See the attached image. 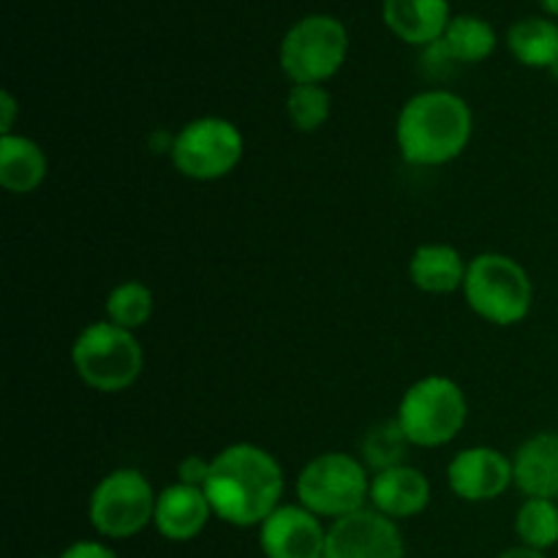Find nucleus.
Returning a JSON list of instances; mask_svg holds the SVG:
<instances>
[{
    "label": "nucleus",
    "mask_w": 558,
    "mask_h": 558,
    "mask_svg": "<svg viewBox=\"0 0 558 558\" xmlns=\"http://www.w3.org/2000/svg\"><path fill=\"white\" fill-rule=\"evenodd\" d=\"M368 466L349 452H322L311 458L298 474L294 494L298 505L316 518H347L368 507L371 499Z\"/></svg>",
    "instance_id": "6"
},
{
    "label": "nucleus",
    "mask_w": 558,
    "mask_h": 558,
    "mask_svg": "<svg viewBox=\"0 0 558 558\" xmlns=\"http://www.w3.org/2000/svg\"><path fill=\"white\" fill-rule=\"evenodd\" d=\"M463 298L480 319L499 327L521 325L532 314L534 283L526 267L512 256L488 251L469 262Z\"/></svg>",
    "instance_id": "4"
},
{
    "label": "nucleus",
    "mask_w": 558,
    "mask_h": 558,
    "mask_svg": "<svg viewBox=\"0 0 558 558\" xmlns=\"http://www.w3.org/2000/svg\"><path fill=\"white\" fill-rule=\"evenodd\" d=\"M450 0H381V22L409 47L439 41L450 25Z\"/></svg>",
    "instance_id": "15"
},
{
    "label": "nucleus",
    "mask_w": 558,
    "mask_h": 558,
    "mask_svg": "<svg viewBox=\"0 0 558 558\" xmlns=\"http://www.w3.org/2000/svg\"><path fill=\"white\" fill-rule=\"evenodd\" d=\"M407 447L412 445H409L407 436H403L401 425H398L396 420H390V423L376 425V428H371L368 434H365L363 463L368 469H374V474L381 472V469L398 466V463H403Z\"/></svg>",
    "instance_id": "24"
},
{
    "label": "nucleus",
    "mask_w": 558,
    "mask_h": 558,
    "mask_svg": "<svg viewBox=\"0 0 558 558\" xmlns=\"http://www.w3.org/2000/svg\"><path fill=\"white\" fill-rule=\"evenodd\" d=\"M474 114L466 98L452 90L414 93L396 120L401 156L414 167H445L463 156L472 142Z\"/></svg>",
    "instance_id": "2"
},
{
    "label": "nucleus",
    "mask_w": 558,
    "mask_h": 558,
    "mask_svg": "<svg viewBox=\"0 0 558 558\" xmlns=\"http://www.w3.org/2000/svg\"><path fill=\"white\" fill-rule=\"evenodd\" d=\"M158 494L140 469H114L104 474L87 501L90 526L107 539H129L145 532L156 515Z\"/></svg>",
    "instance_id": "9"
},
{
    "label": "nucleus",
    "mask_w": 558,
    "mask_h": 558,
    "mask_svg": "<svg viewBox=\"0 0 558 558\" xmlns=\"http://www.w3.org/2000/svg\"><path fill=\"white\" fill-rule=\"evenodd\" d=\"M210 463L213 458L202 456H185L178 463V483L194 485V488H205L207 477H210Z\"/></svg>",
    "instance_id": "25"
},
{
    "label": "nucleus",
    "mask_w": 558,
    "mask_h": 558,
    "mask_svg": "<svg viewBox=\"0 0 558 558\" xmlns=\"http://www.w3.org/2000/svg\"><path fill=\"white\" fill-rule=\"evenodd\" d=\"M71 365L90 390L114 396L136 385L145 368V352L136 332L98 319L82 327L71 343Z\"/></svg>",
    "instance_id": "3"
},
{
    "label": "nucleus",
    "mask_w": 558,
    "mask_h": 558,
    "mask_svg": "<svg viewBox=\"0 0 558 558\" xmlns=\"http://www.w3.org/2000/svg\"><path fill=\"white\" fill-rule=\"evenodd\" d=\"M325 558H403L401 529L374 507H365L330 523Z\"/></svg>",
    "instance_id": "10"
},
{
    "label": "nucleus",
    "mask_w": 558,
    "mask_h": 558,
    "mask_svg": "<svg viewBox=\"0 0 558 558\" xmlns=\"http://www.w3.org/2000/svg\"><path fill=\"white\" fill-rule=\"evenodd\" d=\"M496 558H548V556H545L543 550H532L526 548V545H518V548L505 550V554H499Z\"/></svg>",
    "instance_id": "28"
},
{
    "label": "nucleus",
    "mask_w": 558,
    "mask_h": 558,
    "mask_svg": "<svg viewBox=\"0 0 558 558\" xmlns=\"http://www.w3.org/2000/svg\"><path fill=\"white\" fill-rule=\"evenodd\" d=\"M499 47V33L485 16L477 14H458L447 25L445 36L436 44H430V52L439 54L441 60L450 63L474 65L488 60Z\"/></svg>",
    "instance_id": "18"
},
{
    "label": "nucleus",
    "mask_w": 558,
    "mask_h": 558,
    "mask_svg": "<svg viewBox=\"0 0 558 558\" xmlns=\"http://www.w3.org/2000/svg\"><path fill=\"white\" fill-rule=\"evenodd\" d=\"M213 518V507L207 501L205 488L174 483L158 494L153 526L169 543H191L205 532Z\"/></svg>",
    "instance_id": "13"
},
{
    "label": "nucleus",
    "mask_w": 558,
    "mask_h": 558,
    "mask_svg": "<svg viewBox=\"0 0 558 558\" xmlns=\"http://www.w3.org/2000/svg\"><path fill=\"white\" fill-rule=\"evenodd\" d=\"M104 311H107V319L112 325L136 332L150 322L153 311H156V298H153V289L147 283L123 281L107 294Z\"/></svg>",
    "instance_id": "21"
},
{
    "label": "nucleus",
    "mask_w": 558,
    "mask_h": 558,
    "mask_svg": "<svg viewBox=\"0 0 558 558\" xmlns=\"http://www.w3.org/2000/svg\"><path fill=\"white\" fill-rule=\"evenodd\" d=\"M47 153L31 136H0V185L9 194H33L47 180Z\"/></svg>",
    "instance_id": "19"
},
{
    "label": "nucleus",
    "mask_w": 558,
    "mask_h": 558,
    "mask_svg": "<svg viewBox=\"0 0 558 558\" xmlns=\"http://www.w3.org/2000/svg\"><path fill=\"white\" fill-rule=\"evenodd\" d=\"M349 31L332 14H305L281 38L278 63L292 85H325L347 63Z\"/></svg>",
    "instance_id": "7"
},
{
    "label": "nucleus",
    "mask_w": 558,
    "mask_h": 558,
    "mask_svg": "<svg viewBox=\"0 0 558 558\" xmlns=\"http://www.w3.org/2000/svg\"><path fill=\"white\" fill-rule=\"evenodd\" d=\"M243 131L216 114L189 120L169 147L174 169L196 183H213L232 174L243 161Z\"/></svg>",
    "instance_id": "8"
},
{
    "label": "nucleus",
    "mask_w": 558,
    "mask_h": 558,
    "mask_svg": "<svg viewBox=\"0 0 558 558\" xmlns=\"http://www.w3.org/2000/svg\"><path fill=\"white\" fill-rule=\"evenodd\" d=\"M447 485L463 501H494L512 485V458L496 447H466L447 463Z\"/></svg>",
    "instance_id": "11"
},
{
    "label": "nucleus",
    "mask_w": 558,
    "mask_h": 558,
    "mask_svg": "<svg viewBox=\"0 0 558 558\" xmlns=\"http://www.w3.org/2000/svg\"><path fill=\"white\" fill-rule=\"evenodd\" d=\"M283 488L287 477L278 458L265 447L240 441L213 456L205 496L218 521L251 529L262 526L281 507Z\"/></svg>",
    "instance_id": "1"
},
{
    "label": "nucleus",
    "mask_w": 558,
    "mask_h": 558,
    "mask_svg": "<svg viewBox=\"0 0 558 558\" xmlns=\"http://www.w3.org/2000/svg\"><path fill=\"white\" fill-rule=\"evenodd\" d=\"M332 96L325 85H292L287 93V118L303 134H314L330 120Z\"/></svg>",
    "instance_id": "23"
},
{
    "label": "nucleus",
    "mask_w": 558,
    "mask_h": 558,
    "mask_svg": "<svg viewBox=\"0 0 558 558\" xmlns=\"http://www.w3.org/2000/svg\"><path fill=\"white\" fill-rule=\"evenodd\" d=\"M515 534L532 550H550L558 543V505L550 499H526L515 512Z\"/></svg>",
    "instance_id": "22"
},
{
    "label": "nucleus",
    "mask_w": 558,
    "mask_h": 558,
    "mask_svg": "<svg viewBox=\"0 0 558 558\" xmlns=\"http://www.w3.org/2000/svg\"><path fill=\"white\" fill-rule=\"evenodd\" d=\"M469 417L466 392L450 376H423L407 387L396 423L412 447L436 450L458 439Z\"/></svg>",
    "instance_id": "5"
},
{
    "label": "nucleus",
    "mask_w": 558,
    "mask_h": 558,
    "mask_svg": "<svg viewBox=\"0 0 558 558\" xmlns=\"http://www.w3.org/2000/svg\"><path fill=\"white\" fill-rule=\"evenodd\" d=\"M507 49L526 69L558 65V22L550 16H523L507 31Z\"/></svg>",
    "instance_id": "20"
},
{
    "label": "nucleus",
    "mask_w": 558,
    "mask_h": 558,
    "mask_svg": "<svg viewBox=\"0 0 558 558\" xmlns=\"http://www.w3.org/2000/svg\"><path fill=\"white\" fill-rule=\"evenodd\" d=\"M512 485L526 499H558V434H534L512 456Z\"/></svg>",
    "instance_id": "16"
},
{
    "label": "nucleus",
    "mask_w": 558,
    "mask_h": 558,
    "mask_svg": "<svg viewBox=\"0 0 558 558\" xmlns=\"http://www.w3.org/2000/svg\"><path fill=\"white\" fill-rule=\"evenodd\" d=\"M430 505V483L420 469L398 463V466L381 469L371 477L368 507L387 515L390 521L414 518Z\"/></svg>",
    "instance_id": "14"
},
{
    "label": "nucleus",
    "mask_w": 558,
    "mask_h": 558,
    "mask_svg": "<svg viewBox=\"0 0 558 558\" xmlns=\"http://www.w3.org/2000/svg\"><path fill=\"white\" fill-rule=\"evenodd\" d=\"M0 112H3V120H0V136L14 134V118H16V101L9 90L0 93Z\"/></svg>",
    "instance_id": "27"
},
{
    "label": "nucleus",
    "mask_w": 558,
    "mask_h": 558,
    "mask_svg": "<svg viewBox=\"0 0 558 558\" xmlns=\"http://www.w3.org/2000/svg\"><path fill=\"white\" fill-rule=\"evenodd\" d=\"M58 558H118L109 545L96 543V539H76Z\"/></svg>",
    "instance_id": "26"
},
{
    "label": "nucleus",
    "mask_w": 558,
    "mask_h": 558,
    "mask_svg": "<svg viewBox=\"0 0 558 558\" xmlns=\"http://www.w3.org/2000/svg\"><path fill=\"white\" fill-rule=\"evenodd\" d=\"M469 262L450 243H423L409 259V278L425 294L461 292Z\"/></svg>",
    "instance_id": "17"
},
{
    "label": "nucleus",
    "mask_w": 558,
    "mask_h": 558,
    "mask_svg": "<svg viewBox=\"0 0 558 558\" xmlns=\"http://www.w3.org/2000/svg\"><path fill=\"white\" fill-rule=\"evenodd\" d=\"M539 5H543L545 16H550V20L558 16V0H539Z\"/></svg>",
    "instance_id": "29"
},
{
    "label": "nucleus",
    "mask_w": 558,
    "mask_h": 558,
    "mask_svg": "<svg viewBox=\"0 0 558 558\" xmlns=\"http://www.w3.org/2000/svg\"><path fill=\"white\" fill-rule=\"evenodd\" d=\"M327 529L303 505H281L259 526L265 558H325Z\"/></svg>",
    "instance_id": "12"
}]
</instances>
